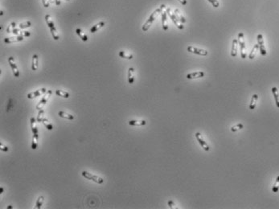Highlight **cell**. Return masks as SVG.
Here are the masks:
<instances>
[{"mask_svg":"<svg viewBox=\"0 0 279 209\" xmlns=\"http://www.w3.org/2000/svg\"><path fill=\"white\" fill-rule=\"evenodd\" d=\"M188 52H192V53L194 54H197V55H199V56H207L208 54V52L206 51V50H203V49H199L197 48H195V47H192V46H188Z\"/></svg>","mask_w":279,"mask_h":209,"instance_id":"cell-8","label":"cell"},{"mask_svg":"<svg viewBox=\"0 0 279 209\" xmlns=\"http://www.w3.org/2000/svg\"><path fill=\"white\" fill-rule=\"evenodd\" d=\"M44 109L39 110V113H38L37 118H36V120H37L38 122H41V121H42L43 118L44 117Z\"/></svg>","mask_w":279,"mask_h":209,"instance_id":"cell-35","label":"cell"},{"mask_svg":"<svg viewBox=\"0 0 279 209\" xmlns=\"http://www.w3.org/2000/svg\"><path fill=\"white\" fill-rule=\"evenodd\" d=\"M31 26H32V23L30 22V21H27V22L25 23H20V24L19 25V27L20 29H25V28L31 27Z\"/></svg>","mask_w":279,"mask_h":209,"instance_id":"cell-34","label":"cell"},{"mask_svg":"<svg viewBox=\"0 0 279 209\" xmlns=\"http://www.w3.org/2000/svg\"><path fill=\"white\" fill-rule=\"evenodd\" d=\"M76 33L77 34V36L80 37V39H81L82 41H84V42L88 41V36H86L85 34L83 31H81V29H80V28H77V29H76Z\"/></svg>","mask_w":279,"mask_h":209,"instance_id":"cell-24","label":"cell"},{"mask_svg":"<svg viewBox=\"0 0 279 209\" xmlns=\"http://www.w3.org/2000/svg\"><path fill=\"white\" fill-rule=\"evenodd\" d=\"M204 76V72L202 71H199V72H192V73H189L187 75V78L188 80H191V79H196V78H201V77H203Z\"/></svg>","mask_w":279,"mask_h":209,"instance_id":"cell-13","label":"cell"},{"mask_svg":"<svg viewBox=\"0 0 279 209\" xmlns=\"http://www.w3.org/2000/svg\"><path fill=\"white\" fill-rule=\"evenodd\" d=\"M258 49H259V45L258 44L254 45V47L252 48V51L250 52V53H249V58L250 60H252V59L255 58V56H256V54H257V52Z\"/></svg>","mask_w":279,"mask_h":209,"instance_id":"cell-26","label":"cell"},{"mask_svg":"<svg viewBox=\"0 0 279 209\" xmlns=\"http://www.w3.org/2000/svg\"><path fill=\"white\" fill-rule=\"evenodd\" d=\"M272 191L274 193H277L279 191V176H278L277 178H276V181H275L274 184L272 187Z\"/></svg>","mask_w":279,"mask_h":209,"instance_id":"cell-32","label":"cell"},{"mask_svg":"<svg viewBox=\"0 0 279 209\" xmlns=\"http://www.w3.org/2000/svg\"><path fill=\"white\" fill-rule=\"evenodd\" d=\"M36 119L35 117H32L31 119H30V121H31V127H32V131L33 133H38V129L36 127Z\"/></svg>","mask_w":279,"mask_h":209,"instance_id":"cell-27","label":"cell"},{"mask_svg":"<svg viewBox=\"0 0 279 209\" xmlns=\"http://www.w3.org/2000/svg\"><path fill=\"white\" fill-rule=\"evenodd\" d=\"M243 128H244L243 124H241V123H238V124H237L236 125H233V126L231 128V131H232V132H236V131L241 130V129H243Z\"/></svg>","mask_w":279,"mask_h":209,"instance_id":"cell-33","label":"cell"},{"mask_svg":"<svg viewBox=\"0 0 279 209\" xmlns=\"http://www.w3.org/2000/svg\"><path fill=\"white\" fill-rule=\"evenodd\" d=\"M45 20H46V23L48 24V26L49 27L50 31H51V33H52V36L53 37V39L55 40H58L60 39V36H59L58 32H57V30L56 28L55 27V24L52 19L51 18L49 15H45Z\"/></svg>","mask_w":279,"mask_h":209,"instance_id":"cell-2","label":"cell"},{"mask_svg":"<svg viewBox=\"0 0 279 209\" xmlns=\"http://www.w3.org/2000/svg\"><path fill=\"white\" fill-rule=\"evenodd\" d=\"M19 32H20V28H14L11 33H13L14 35H17V36H19Z\"/></svg>","mask_w":279,"mask_h":209,"instance_id":"cell-40","label":"cell"},{"mask_svg":"<svg viewBox=\"0 0 279 209\" xmlns=\"http://www.w3.org/2000/svg\"><path fill=\"white\" fill-rule=\"evenodd\" d=\"M47 91L48 90L45 89V88H42V89L36 90L35 92H32V93L28 94L27 97L28 99H34V98H38V97H40L41 95H44Z\"/></svg>","mask_w":279,"mask_h":209,"instance_id":"cell-11","label":"cell"},{"mask_svg":"<svg viewBox=\"0 0 279 209\" xmlns=\"http://www.w3.org/2000/svg\"><path fill=\"white\" fill-rule=\"evenodd\" d=\"M20 36H23V37H29L31 36V33L29 31H22V33L20 34Z\"/></svg>","mask_w":279,"mask_h":209,"instance_id":"cell-41","label":"cell"},{"mask_svg":"<svg viewBox=\"0 0 279 209\" xmlns=\"http://www.w3.org/2000/svg\"><path fill=\"white\" fill-rule=\"evenodd\" d=\"M8 62H9V64L11 68V70L13 72L14 76L15 77H19V72L18 68H17V65H16V63L15 61V59L12 56L8 58Z\"/></svg>","mask_w":279,"mask_h":209,"instance_id":"cell-9","label":"cell"},{"mask_svg":"<svg viewBox=\"0 0 279 209\" xmlns=\"http://www.w3.org/2000/svg\"><path fill=\"white\" fill-rule=\"evenodd\" d=\"M44 196H40L38 198V200L36 201V208L37 209H40L41 207L43 206L44 204Z\"/></svg>","mask_w":279,"mask_h":209,"instance_id":"cell-31","label":"cell"},{"mask_svg":"<svg viewBox=\"0 0 279 209\" xmlns=\"http://www.w3.org/2000/svg\"><path fill=\"white\" fill-rule=\"evenodd\" d=\"M4 192V188L3 187H0V194H3Z\"/></svg>","mask_w":279,"mask_h":209,"instance_id":"cell-45","label":"cell"},{"mask_svg":"<svg viewBox=\"0 0 279 209\" xmlns=\"http://www.w3.org/2000/svg\"><path fill=\"white\" fill-rule=\"evenodd\" d=\"M128 82H129V84H133L135 82V69H134V68H130L128 69Z\"/></svg>","mask_w":279,"mask_h":209,"instance_id":"cell-17","label":"cell"},{"mask_svg":"<svg viewBox=\"0 0 279 209\" xmlns=\"http://www.w3.org/2000/svg\"><path fill=\"white\" fill-rule=\"evenodd\" d=\"M118 55H119L120 57L124 58V59H127V60H131V59H133V55H132V54L127 53V52H124V51L119 52Z\"/></svg>","mask_w":279,"mask_h":209,"instance_id":"cell-30","label":"cell"},{"mask_svg":"<svg viewBox=\"0 0 279 209\" xmlns=\"http://www.w3.org/2000/svg\"><path fill=\"white\" fill-rule=\"evenodd\" d=\"M49 1H50V2H51V3H53V0H49Z\"/></svg>","mask_w":279,"mask_h":209,"instance_id":"cell-47","label":"cell"},{"mask_svg":"<svg viewBox=\"0 0 279 209\" xmlns=\"http://www.w3.org/2000/svg\"><path fill=\"white\" fill-rule=\"evenodd\" d=\"M105 25V21H101V22L98 23H97L96 25H94V26H93V27H91L90 32H91V33H95V32H97V31H98L99 29H101V27H103Z\"/></svg>","mask_w":279,"mask_h":209,"instance_id":"cell-20","label":"cell"},{"mask_svg":"<svg viewBox=\"0 0 279 209\" xmlns=\"http://www.w3.org/2000/svg\"><path fill=\"white\" fill-rule=\"evenodd\" d=\"M42 3H43L44 7H49V1L48 0H42Z\"/></svg>","mask_w":279,"mask_h":209,"instance_id":"cell-42","label":"cell"},{"mask_svg":"<svg viewBox=\"0 0 279 209\" xmlns=\"http://www.w3.org/2000/svg\"><path fill=\"white\" fill-rule=\"evenodd\" d=\"M237 44H238V40L237 39H233L232 44V50H231V56L233 57L237 56Z\"/></svg>","mask_w":279,"mask_h":209,"instance_id":"cell-14","label":"cell"},{"mask_svg":"<svg viewBox=\"0 0 279 209\" xmlns=\"http://www.w3.org/2000/svg\"><path fill=\"white\" fill-rule=\"evenodd\" d=\"M208 2L211 3L212 4V6H213L214 7H216V8H217V7H220V3L218 2V0H208Z\"/></svg>","mask_w":279,"mask_h":209,"instance_id":"cell-37","label":"cell"},{"mask_svg":"<svg viewBox=\"0 0 279 209\" xmlns=\"http://www.w3.org/2000/svg\"><path fill=\"white\" fill-rule=\"evenodd\" d=\"M52 94V90H48L44 94V97L41 98V100L40 101V102L37 104L36 105V109L38 110H40V109H43V108L44 106L45 105L48 103V100H49V98L51 97V95Z\"/></svg>","mask_w":279,"mask_h":209,"instance_id":"cell-4","label":"cell"},{"mask_svg":"<svg viewBox=\"0 0 279 209\" xmlns=\"http://www.w3.org/2000/svg\"><path fill=\"white\" fill-rule=\"evenodd\" d=\"M146 124L145 120H131L129 121V125L132 126H143Z\"/></svg>","mask_w":279,"mask_h":209,"instance_id":"cell-16","label":"cell"},{"mask_svg":"<svg viewBox=\"0 0 279 209\" xmlns=\"http://www.w3.org/2000/svg\"><path fill=\"white\" fill-rule=\"evenodd\" d=\"M81 174H82V176H83L84 178H87V179H89V180H92V181L97 182V183H98V184H101V183H103L104 182V180L102 178H101V177H99V176H97V175H94V174H93L89 173L88 171H82Z\"/></svg>","mask_w":279,"mask_h":209,"instance_id":"cell-5","label":"cell"},{"mask_svg":"<svg viewBox=\"0 0 279 209\" xmlns=\"http://www.w3.org/2000/svg\"><path fill=\"white\" fill-rule=\"evenodd\" d=\"M165 8H166V6H165L164 4H162L161 6H160V7H158V9L155 10L153 13L150 15V17H149V19H147V21L143 24V26H142V31H148L149 28L150 27V26L152 25V23H154V21L155 20V19H156V17L158 16V15L162 13L163 9H165Z\"/></svg>","mask_w":279,"mask_h":209,"instance_id":"cell-1","label":"cell"},{"mask_svg":"<svg viewBox=\"0 0 279 209\" xmlns=\"http://www.w3.org/2000/svg\"><path fill=\"white\" fill-rule=\"evenodd\" d=\"M15 27H16V23L12 22L8 26V27L7 28V33H11L12 30H13L14 28H15Z\"/></svg>","mask_w":279,"mask_h":209,"instance_id":"cell-36","label":"cell"},{"mask_svg":"<svg viewBox=\"0 0 279 209\" xmlns=\"http://www.w3.org/2000/svg\"><path fill=\"white\" fill-rule=\"evenodd\" d=\"M39 58H38V56L35 54L33 55L32 56V69L33 71H36L38 69V67H39Z\"/></svg>","mask_w":279,"mask_h":209,"instance_id":"cell-19","label":"cell"},{"mask_svg":"<svg viewBox=\"0 0 279 209\" xmlns=\"http://www.w3.org/2000/svg\"><path fill=\"white\" fill-rule=\"evenodd\" d=\"M43 124H44V125L45 127H46V129H48V130H52V129H53V125H52L49 122V121L48 120L47 118H45V117H44L43 118V120H42V121H41Z\"/></svg>","mask_w":279,"mask_h":209,"instance_id":"cell-28","label":"cell"},{"mask_svg":"<svg viewBox=\"0 0 279 209\" xmlns=\"http://www.w3.org/2000/svg\"><path fill=\"white\" fill-rule=\"evenodd\" d=\"M56 94L58 96V97H61V98H69V94L64 91V90H60V89H56Z\"/></svg>","mask_w":279,"mask_h":209,"instance_id":"cell-25","label":"cell"},{"mask_svg":"<svg viewBox=\"0 0 279 209\" xmlns=\"http://www.w3.org/2000/svg\"><path fill=\"white\" fill-rule=\"evenodd\" d=\"M180 3H182L183 5H186L187 4V0H179Z\"/></svg>","mask_w":279,"mask_h":209,"instance_id":"cell-43","label":"cell"},{"mask_svg":"<svg viewBox=\"0 0 279 209\" xmlns=\"http://www.w3.org/2000/svg\"><path fill=\"white\" fill-rule=\"evenodd\" d=\"M38 139H39V133H33L32 141V150H36L38 147Z\"/></svg>","mask_w":279,"mask_h":209,"instance_id":"cell-22","label":"cell"},{"mask_svg":"<svg viewBox=\"0 0 279 209\" xmlns=\"http://www.w3.org/2000/svg\"><path fill=\"white\" fill-rule=\"evenodd\" d=\"M175 15H176V16L177 17V19H178L182 23L186 22V19H185V18L184 17V15H182V13L180 11V10L179 9L175 10Z\"/></svg>","mask_w":279,"mask_h":209,"instance_id":"cell-29","label":"cell"},{"mask_svg":"<svg viewBox=\"0 0 279 209\" xmlns=\"http://www.w3.org/2000/svg\"><path fill=\"white\" fill-rule=\"evenodd\" d=\"M238 44L240 45V49H241V56L242 59H245L247 53H246V50H245V43L243 32H240L238 34Z\"/></svg>","mask_w":279,"mask_h":209,"instance_id":"cell-3","label":"cell"},{"mask_svg":"<svg viewBox=\"0 0 279 209\" xmlns=\"http://www.w3.org/2000/svg\"><path fill=\"white\" fill-rule=\"evenodd\" d=\"M0 149H1V151H3V152L9 151V148H8L7 147H6V146H4L2 143H0Z\"/></svg>","mask_w":279,"mask_h":209,"instance_id":"cell-39","label":"cell"},{"mask_svg":"<svg viewBox=\"0 0 279 209\" xmlns=\"http://www.w3.org/2000/svg\"><path fill=\"white\" fill-rule=\"evenodd\" d=\"M162 29L164 31L168 30V24H167V11H162Z\"/></svg>","mask_w":279,"mask_h":209,"instance_id":"cell-15","label":"cell"},{"mask_svg":"<svg viewBox=\"0 0 279 209\" xmlns=\"http://www.w3.org/2000/svg\"><path fill=\"white\" fill-rule=\"evenodd\" d=\"M58 115L59 117H60L62 118H64V119H67V120L72 121L74 119V116H72V114H69V113H68L66 112L60 111L58 113Z\"/></svg>","mask_w":279,"mask_h":209,"instance_id":"cell-23","label":"cell"},{"mask_svg":"<svg viewBox=\"0 0 279 209\" xmlns=\"http://www.w3.org/2000/svg\"><path fill=\"white\" fill-rule=\"evenodd\" d=\"M195 138H197V141H198L199 143L200 144V146L202 147V148H203L204 151H210V147H209V146H208V144L203 140V138L201 133L197 132V133H195Z\"/></svg>","mask_w":279,"mask_h":209,"instance_id":"cell-10","label":"cell"},{"mask_svg":"<svg viewBox=\"0 0 279 209\" xmlns=\"http://www.w3.org/2000/svg\"><path fill=\"white\" fill-rule=\"evenodd\" d=\"M167 204H168V206H169L170 208H172V209L177 208V207H176V204L173 202V201H172V200H169V201L167 202Z\"/></svg>","mask_w":279,"mask_h":209,"instance_id":"cell-38","label":"cell"},{"mask_svg":"<svg viewBox=\"0 0 279 209\" xmlns=\"http://www.w3.org/2000/svg\"><path fill=\"white\" fill-rule=\"evenodd\" d=\"M55 3L56 6H60V0H55Z\"/></svg>","mask_w":279,"mask_h":209,"instance_id":"cell-44","label":"cell"},{"mask_svg":"<svg viewBox=\"0 0 279 209\" xmlns=\"http://www.w3.org/2000/svg\"><path fill=\"white\" fill-rule=\"evenodd\" d=\"M13 208V207H12V206H11V205H9V206H8V207H7V208H8V209H9V208H10V209H11V208Z\"/></svg>","mask_w":279,"mask_h":209,"instance_id":"cell-46","label":"cell"},{"mask_svg":"<svg viewBox=\"0 0 279 209\" xmlns=\"http://www.w3.org/2000/svg\"><path fill=\"white\" fill-rule=\"evenodd\" d=\"M257 100H258V95L257 94H253L252 98H251V101H250V104H249V109L252 110V109H254L256 108Z\"/></svg>","mask_w":279,"mask_h":209,"instance_id":"cell-18","label":"cell"},{"mask_svg":"<svg viewBox=\"0 0 279 209\" xmlns=\"http://www.w3.org/2000/svg\"><path fill=\"white\" fill-rule=\"evenodd\" d=\"M23 40V36H13V37H9V38H5L4 43L5 44H13V43H17Z\"/></svg>","mask_w":279,"mask_h":209,"instance_id":"cell-12","label":"cell"},{"mask_svg":"<svg viewBox=\"0 0 279 209\" xmlns=\"http://www.w3.org/2000/svg\"><path fill=\"white\" fill-rule=\"evenodd\" d=\"M166 11H167V15L170 16V18L171 19V20H172V21H173V23H175V25H176V27H178L179 29H180V30H183V29L184 28V25H183V23L180 22V20L177 19V17L176 16V15L171 12V9H170L169 7H167V9H166Z\"/></svg>","mask_w":279,"mask_h":209,"instance_id":"cell-6","label":"cell"},{"mask_svg":"<svg viewBox=\"0 0 279 209\" xmlns=\"http://www.w3.org/2000/svg\"><path fill=\"white\" fill-rule=\"evenodd\" d=\"M272 93H273V95L274 97V100H275V103H276V105L278 108H279V92L278 89L277 87H273L272 88Z\"/></svg>","mask_w":279,"mask_h":209,"instance_id":"cell-21","label":"cell"},{"mask_svg":"<svg viewBox=\"0 0 279 209\" xmlns=\"http://www.w3.org/2000/svg\"><path fill=\"white\" fill-rule=\"evenodd\" d=\"M257 43H258V45H259V48H260V52L262 56H266L267 54V52H266V46H265V44H264V39H263V36L262 34H258L257 35Z\"/></svg>","mask_w":279,"mask_h":209,"instance_id":"cell-7","label":"cell"}]
</instances>
